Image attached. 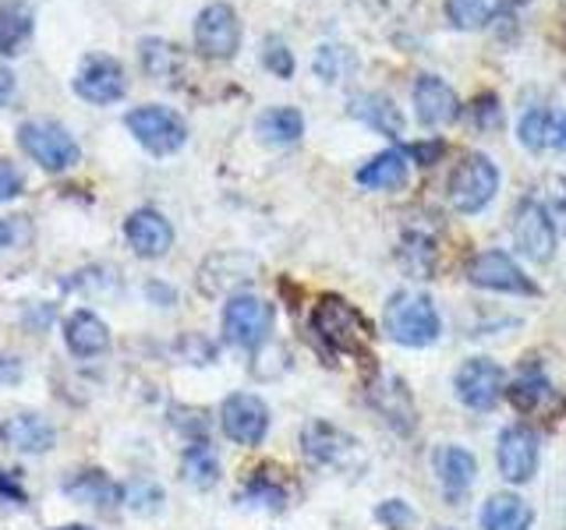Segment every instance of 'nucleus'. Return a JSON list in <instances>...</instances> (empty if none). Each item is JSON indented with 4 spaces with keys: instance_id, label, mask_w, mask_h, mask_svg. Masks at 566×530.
Here are the masks:
<instances>
[{
    "instance_id": "nucleus-1",
    "label": "nucleus",
    "mask_w": 566,
    "mask_h": 530,
    "mask_svg": "<svg viewBox=\"0 0 566 530\" xmlns=\"http://www.w3.org/2000/svg\"><path fill=\"white\" fill-rule=\"evenodd\" d=\"M312 329L329 353L336 358H354V361H371V347H376V329L368 318L350 305V300L326 294L315 300L312 311Z\"/></svg>"
},
{
    "instance_id": "nucleus-2",
    "label": "nucleus",
    "mask_w": 566,
    "mask_h": 530,
    "mask_svg": "<svg viewBox=\"0 0 566 530\" xmlns=\"http://www.w3.org/2000/svg\"><path fill=\"white\" fill-rule=\"evenodd\" d=\"M382 326L400 347H429L439 340V311L424 294L400 290L389 297Z\"/></svg>"
},
{
    "instance_id": "nucleus-3",
    "label": "nucleus",
    "mask_w": 566,
    "mask_h": 530,
    "mask_svg": "<svg viewBox=\"0 0 566 530\" xmlns=\"http://www.w3.org/2000/svg\"><path fill=\"white\" fill-rule=\"evenodd\" d=\"M495 188H500V170L482 152L464 156L450 173V202L460 212H482L492 202Z\"/></svg>"
},
{
    "instance_id": "nucleus-4",
    "label": "nucleus",
    "mask_w": 566,
    "mask_h": 530,
    "mask_svg": "<svg viewBox=\"0 0 566 530\" xmlns=\"http://www.w3.org/2000/svg\"><path fill=\"white\" fill-rule=\"evenodd\" d=\"M18 141H22V149L35 159V163L53 173L71 170L82 156L78 141L53 120H25L22 128H18Z\"/></svg>"
},
{
    "instance_id": "nucleus-5",
    "label": "nucleus",
    "mask_w": 566,
    "mask_h": 530,
    "mask_svg": "<svg viewBox=\"0 0 566 530\" xmlns=\"http://www.w3.org/2000/svg\"><path fill=\"white\" fill-rule=\"evenodd\" d=\"M128 131L142 149H149L153 156H170L188 141L185 120L177 117L167 106H135V110L124 117Z\"/></svg>"
},
{
    "instance_id": "nucleus-6",
    "label": "nucleus",
    "mask_w": 566,
    "mask_h": 530,
    "mask_svg": "<svg viewBox=\"0 0 566 530\" xmlns=\"http://www.w3.org/2000/svg\"><path fill=\"white\" fill-rule=\"evenodd\" d=\"M273 329V308L265 300L252 297V294H238L227 300L223 308V336L234 347L255 350L265 336Z\"/></svg>"
},
{
    "instance_id": "nucleus-7",
    "label": "nucleus",
    "mask_w": 566,
    "mask_h": 530,
    "mask_svg": "<svg viewBox=\"0 0 566 530\" xmlns=\"http://www.w3.org/2000/svg\"><path fill=\"white\" fill-rule=\"evenodd\" d=\"M241 43V22L230 4H209L195 18V46L212 61H227L238 53Z\"/></svg>"
},
{
    "instance_id": "nucleus-8",
    "label": "nucleus",
    "mask_w": 566,
    "mask_h": 530,
    "mask_svg": "<svg viewBox=\"0 0 566 530\" xmlns=\"http://www.w3.org/2000/svg\"><path fill=\"white\" fill-rule=\"evenodd\" d=\"M513 241H517L521 255L531 262H548L556 247V226L548 209L535 199H524L513 209Z\"/></svg>"
},
{
    "instance_id": "nucleus-9",
    "label": "nucleus",
    "mask_w": 566,
    "mask_h": 530,
    "mask_svg": "<svg viewBox=\"0 0 566 530\" xmlns=\"http://www.w3.org/2000/svg\"><path fill=\"white\" fill-rule=\"evenodd\" d=\"M453 385L460 403H468L471 411H492L506 389V371L489 358H471L468 364H460Z\"/></svg>"
},
{
    "instance_id": "nucleus-10",
    "label": "nucleus",
    "mask_w": 566,
    "mask_h": 530,
    "mask_svg": "<svg viewBox=\"0 0 566 530\" xmlns=\"http://www.w3.org/2000/svg\"><path fill=\"white\" fill-rule=\"evenodd\" d=\"M220 424L230 442H238V446H259L265 432H270V411H265V403L259 396L234 393L220 406Z\"/></svg>"
},
{
    "instance_id": "nucleus-11",
    "label": "nucleus",
    "mask_w": 566,
    "mask_h": 530,
    "mask_svg": "<svg viewBox=\"0 0 566 530\" xmlns=\"http://www.w3.org/2000/svg\"><path fill=\"white\" fill-rule=\"evenodd\" d=\"M468 279L482 290H500V294H524L535 297L538 287L524 276V269L513 262L506 252H482L468 265Z\"/></svg>"
},
{
    "instance_id": "nucleus-12",
    "label": "nucleus",
    "mask_w": 566,
    "mask_h": 530,
    "mask_svg": "<svg viewBox=\"0 0 566 530\" xmlns=\"http://www.w3.org/2000/svg\"><path fill=\"white\" fill-rule=\"evenodd\" d=\"M495 459H500V474L506 481H513V485L531 481L538 470V435L524 428V424H510V428L500 435Z\"/></svg>"
},
{
    "instance_id": "nucleus-13",
    "label": "nucleus",
    "mask_w": 566,
    "mask_h": 530,
    "mask_svg": "<svg viewBox=\"0 0 566 530\" xmlns=\"http://www.w3.org/2000/svg\"><path fill=\"white\" fill-rule=\"evenodd\" d=\"M301 446L318 467H350V456L358 453V442L329 421H308L301 432Z\"/></svg>"
},
{
    "instance_id": "nucleus-14",
    "label": "nucleus",
    "mask_w": 566,
    "mask_h": 530,
    "mask_svg": "<svg viewBox=\"0 0 566 530\" xmlns=\"http://www.w3.org/2000/svg\"><path fill=\"white\" fill-rule=\"evenodd\" d=\"M124 88H128V82H124V67L114 57H99V53L88 57L75 75V93L96 106L117 103L124 96Z\"/></svg>"
},
{
    "instance_id": "nucleus-15",
    "label": "nucleus",
    "mask_w": 566,
    "mask_h": 530,
    "mask_svg": "<svg viewBox=\"0 0 566 530\" xmlns=\"http://www.w3.org/2000/svg\"><path fill=\"white\" fill-rule=\"evenodd\" d=\"M124 237H128L132 252L142 258H159L170 252L174 244V226L159 216L156 209H135L128 220H124Z\"/></svg>"
},
{
    "instance_id": "nucleus-16",
    "label": "nucleus",
    "mask_w": 566,
    "mask_h": 530,
    "mask_svg": "<svg viewBox=\"0 0 566 530\" xmlns=\"http://www.w3.org/2000/svg\"><path fill=\"white\" fill-rule=\"evenodd\" d=\"M517 135L531 152H563L566 149V110H559V106L527 110Z\"/></svg>"
},
{
    "instance_id": "nucleus-17",
    "label": "nucleus",
    "mask_w": 566,
    "mask_h": 530,
    "mask_svg": "<svg viewBox=\"0 0 566 530\" xmlns=\"http://www.w3.org/2000/svg\"><path fill=\"white\" fill-rule=\"evenodd\" d=\"M415 114L424 128H439V124H450L460 117V99L442 78L421 75L415 82Z\"/></svg>"
},
{
    "instance_id": "nucleus-18",
    "label": "nucleus",
    "mask_w": 566,
    "mask_h": 530,
    "mask_svg": "<svg viewBox=\"0 0 566 530\" xmlns=\"http://www.w3.org/2000/svg\"><path fill=\"white\" fill-rule=\"evenodd\" d=\"M57 432L50 428V421H43L40 414H14L0 424V442L14 453H46L53 446Z\"/></svg>"
},
{
    "instance_id": "nucleus-19",
    "label": "nucleus",
    "mask_w": 566,
    "mask_h": 530,
    "mask_svg": "<svg viewBox=\"0 0 566 530\" xmlns=\"http://www.w3.org/2000/svg\"><path fill=\"white\" fill-rule=\"evenodd\" d=\"M347 114L358 117L361 124H368V128H376L386 138H403V114H400V106L389 96H382V93L354 96L347 103Z\"/></svg>"
},
{
    "instance_id": "nucleus-20",
    "label": "nucleus",
    "mask_w": 566,
    "mask_h": 530,
    "mask_svg": "<svg viewBox=\"0 0 566 530\" xmlns=\"http://www.w3.org/2000/svg\"><path fill=\"white\" fill-rule=\"evenodd\" d=\"M64 343H67L71 353H75V358H96V353H103L106 347H111V329H106V322L99 315L82 308L75 315H67Z\"/></svg>"
},
{
    "instance_id": "nucleus-21",
    "label": "nucleus",
    "mask_w": 566,
    "mask_h": 530,
    "mask_svg": "<svg viewBox=\"0 0 566 530\" xmlns=\"http://www.w3.org/2000/svg\"><path fill=\"white\" fill-rule=\"evenodd\" d=\"M432 467L439 474V485L447 491V499H460V495L474 485V474H478L474 456L460 446H439L432 453Z\"/></svg>"
},
{
    "instance_id": "nucleus-22",
    "label": "nucleus",
    "mask_w": 566,
    "mask_h": 530,
    "mask_svg": "<svg viewBox=\"0 0 566 530\" xmlns=\"http://www.w3.org/2000/svg\"><path fill=\"white\" fill-rule=\"evenodd\" d=\"M506 393H510V403L517 406L521 414H535V411H545L548 400H553V385H548L545 368L535 358H527Z\"/></svg>"
},
{
    "instance_id": "nucleus-23",
    "label": "nucleus",
    "mask_w": 566,
    "mask_h": 530,
    "mask_svg": "<svg viewBox=\"0 0 566 530\" xmlns=\"http://www.w3.org/2000/svg\"><path fill=\"white\" fill-rule=\"evenodd\" d=\"M531 520H535L531 506L510 491L489 495L485 506H482V527L485 530H527Z\"/></svg>"
},
{
    "instance_id": "nucleus-24",
    "label": "nucleus",
    "mask_w": 566,
    "mask_h": 530,
    "mask_svg": "<svg viewBox=\"0 0 566 530\" xmlns=\"http://www.w3.org/2000/svg\"><path fill=\"white\" fill-rule=\"evenodd\" d=\"M64 491L75 502H88V506H96V509H111V506L120 502V488L103 470H78V474H71L67 481H64Z\"/></svg>"
},
{
    "instance_id": "nucleus-25",
    "label": "nucleus",
    "mask_w": 566,
    "mask_h": 530,
    "mask_svg": "<svg viewBox=\"0 0 566 530\" xmlns=\"http://www.w3.org/2000/svg\"><path fill=\"white\" fill-rule=\"evenodd\" d=\"M403 181H407V152L403 149H386L358 170V184L368 191H389V188H400Z\"/></svg>"
},
{
    "instance_id": "nucleus-26",
    "label": "nucleus",
    "mask_w": 566,
    "mask_h": 530,
    "mask_svg": "<svg viewBox=\"0 0 566 530\" xmlns=\"http://www.w3.org/2000/svg\"><path fill=\"white\" fill-rule=\"evenodd\" d=\"M255 135L265 146H294V141L305 135V117H301L294 106H273L255 120Z\"/></svg>"
},
{
    "instance_id": "nucleus-27",
    "label": "nucleus",
    "mask_w": 566,
    "mask_h": 530,
    "mask_svg": "<svg viewBox=\"0 0 566 530\" xmlns=\"http://www.w3.org/2000/svg\"><path fill=\"white\" fill-rule=\"evenodd\" d=\"M32 29H35L32 11L22 0H4V4H0V53H4V57H14V53L32 40Z\"/></svg>"
},
{
    "instance_id": "nucleus-28",
    "label": "nucleus",
    "mask_w": 566,
    "mask_h": 530,
    "mask_svg": "<svg viewBox=\"0 0 566 530\" xmlns=\"http://www.w3.org/2000/svg\"><path fill=\"white\" fill-rule=\"evenodd\" d=\"M181 474L191 488H212L220 481V459L209 449V442H195L191 449H185Z\"/></svg>"
},
{
    "instance_id": "nucleus-29",
    "label": "nucleus",
    "mask_w": 566,
    "mask_h": 530,
    "mask_svg": "<svg viewBox=\"0 0 566 530\" xmlns=\"http://www.w3.org/2000/svg\"><path fill=\"white\" fill-rule=\"evenodd\" d=\"M138 53H142V67L149 71L153 78H174V67H177V46H170V43H164V40H142V46H138Z\"/></svg>"
},
{
    "instance_id": "nucleus-30",
    "label": "nucleus",
    "mask_w": 566,
    "mask_h": 530,
    "mask_svg": "<svg viewBox=\"0 0 566 530\" xmlns=\"http://www.w3.org/2000/svg\"><path fill=\"white\" fill-rule=\"evenodd\" d=\"M244 499H252L265 509H283V502H287V485L276 481L273 470H255V477L248 481Z\"/></svg>"
},
{
    "instance_id": "nucleus-31",
    "label": "nucleus",
    "mask_w": 566,
    "mask_h": 530,
    "mask_svg": "<svg viewBox=\"0 0 566 530\" xmlns=\"http://www.w3.org/2000/svg\"><path fill=\"white\" fill-rule=\"evenodd\" d=\"M344 67H354L350 53H344L340 46H318V53H315V75L318 78H323V82H340Z\"/></svg>"
},
{
    "instance_id": "nucleus-32",
    "label": "nucleus",
    "mask_w": 566,
    "mask_h": 530,
    "mask_svg": "<svg viewBox=\"0 0 566 530\" xmlns=\"http://www.w3.org/2000/svg\"><path fill=\"white\" fill-rule=\"evenodd\" d=\"M447 18L457 29H478L485 25L489 4L485 0H447Z\"/></svg>"
},
{
    "instance_id": "nucleus-33",
    "label": "nucleus",
    "mask_w": 566,
    "mask_h": 530,
    "mask_svg": "<svg viewBox=\"0 0 566 530\" xmlns=\"http://www.w3.org/2000/svg\"><path fill=\"white\" fill-rule=\"evenodd\" d=\"M376 520L386 523V527H394V530H407L418 517H415V509L407 506V502H400V499H386V502L376 509Z\"/></svg>"
},
{
    "instance_id": "nucleus-34",
    "label": "nucleus",
    "mask_w": 566,
    "mask_h": 530,
    "mask_svg": "<svg viewBox=\"0 0 566 530\" xmlns=\"http://www.w3.org/2000/svg\"><path fill=\"white\" fill-rule=\"evenodd\" d=\"M262 64L273 71L276 78H291L294 75V57H291V50L283 46L280 40H270L262 50Z\"/></svg>"
},
{
    "instance_id": "nucleus-35",
    "label": "nucleus",
    "mask_w": 566,
    "mask_h": 530,
    "mask_svg": "<svg viewBox=\"0 0 566 530\" xmlns=\"http://www.w3.org/2000/svg\"><path fill=\"white\" fill-rule=\"evenodd\" d=\"M471 114H474V124L482 131H495L503 124V106L495 96H478L474 106H471Z\"/></svg>"
},
{
    "instance_id": "nucleus-36",
    "label": "nucleus",
    "mask_w": 566,
    "mask_h": 530,
    "mask_svg": "<svg viewBox=\"0 0 566 530\" xmlns=\"http://www.w3.org/2000/svg\"><path fill=\"white\" fill-rule=\"evenodd\" d=\"M159 502H164V491H159L156 485L142 481L128 491V506L135 512H142V517H149V512H159Z\"/></svg>"
},
{
    "instance_id": "nucleus-37",
    "label": "nucleus",
    "mask_w": 566,
    "mask_h": 530,
    "mask_svg": "<svg viewBox=\"0 0 566 530\" xmlns=\"http://www.w3.org/2000/svg\"><path fill=\"white\" fill-rule=\"evenodd\" d=\"M22 194V173H18L8 159H0V202H11Z\"/></svg>"
},
{
    "instance_id": "nucleus-38",
    "label": "nucleus",
    "mask_w": 566,
    "mask_h": 530,
    "mask_svg": "<svg viewBox=\"0 0 566 530\" xmlns=\"http://www.w3.org/2000/svg\"><path fill=\"white\" fill-rule=\"evenodd\" d=\"M403 152H407V159H418L421 167H429L432 159L442 152V141H415V146H407Z\"/></svg>"
},
{
    "instance_id": "nucleus-39",
    "label": "nucleus",
    "mask_w": 566,
    "mask_h": 530,
    "mask_svg": "<svg viewBox=\"0 0 566 530\" xmlns=\"http://www.w3.org/2000/svg\"><path fill=\"white\" fill-rule=\"evenodd\" d=\"M11 93H14V75L8 67H0V103H4Z\"/></svg>"
},
{
    "instance_id": "nucleus-40",
    "label": "nucleus",
    "mask_w": 566,
    "mask_h": 530,
    "mask_svg": "<svg viewBox=\"0 0 566 530\" xmlns=\"http://www.w3.org/2000/svg\"><path fill=\"white\" fill-rule=\"evenodd\" d=\"M11 244H14V226L8 220H0V255H4Z\"/></svg>"
},
{
    "instance_id": "nucleus-41",
    "label": "nucleus",
    "mask_w": 566,
    "mask_h": 530,
    "mask_svg": "<svg viewBox=\"0 0 566 530\" xmlns=\"http://www.w3.org/2000/svg\"><path fill=\"white\" fill-rule=\"evenodd\" d=\"M53 530H93V527H85V523H64V527H53Z\"/></svg>"
},
{
    "instance_id": "nucleus-42",
    "label": "nucleus",
    "mask_w": 566,
    "mask_h": 530,
    "mask_svg": "<svg viewBox=\"0 0 566 530\" xmlns=\"http://www.w3.org/2000/svg\"><path fill=\"white\" fill-rule=\"evenodd\" d=\"M436 530H457V527H436Z\"/></svg>"
}]
</instances>
